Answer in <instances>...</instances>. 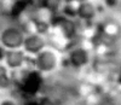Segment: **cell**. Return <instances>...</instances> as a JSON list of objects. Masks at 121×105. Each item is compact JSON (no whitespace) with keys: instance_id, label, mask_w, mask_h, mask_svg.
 I'll return each instance as SVG.
<instances>
[{"instance_id":"1","label":"cell","mask_w":121,"mask_h":105,"mask_svg":"<svg viewBox=\"0 0 121 105\" xmlns=\"http://www.w3.org/2000/svg\"><path fill=\"white\" fill-rule=\"evenodd\" d=\"M0 41L5 50H17L22 47L24 35L16 28H6L0 35Z\"/></svg>"},{"instance_id":"2","label":"cell","mask_w":121,"mask_h":105,"mask_svg":"<svg viewBox=\"0 0 121 105\" xmlns=\"http://www.w3.org/2000/svg\"><path fill=\"white\" fill-rule=\"evenodd\" d=\"M34 59V67L40 72H48L56 69L57 67V56L52 51L43 50L38 55H35Z\"/></svg>"},{"instance_id":"3","label":"cell","mask_w":121,"mask_h":105,"mask_svg":"<svg viewBox=\"0 0 121 105\" xmlns=\"http://www.w3.org/2000/svg\"><path fill=\"white\" fill-rule=\"evenodd\" d=\"M23 51L29 55H38L40 51H43L45 47V41L40 34H30L24 36L23 41Z\"/></svg>"},{"instance_id":"4","label":"cell","mask_w":121,"mask_h":105,"mask_svg":"<svg viewBox=\"0 0 121 105\" xmlns=\"http://www.w3.org/2000/svg\"><path fill=\"white\" fill-rule=\"evenodd\" d=\"M5 64L6 67L11 68V69H18L24 64L26 56H24V51L21 48L17 50H6L5 53Z\"/></svg>"},{"instance_id":"5","label":"cell","mask_w":121,"mask_h":105,"mask_svg":"<svg viewBox=\"0 0 121 105\" xmlns=\"http://www.w3.org/2000/svg\"><path fill=\"white\" fill-rule=\"evenodd\" d=\"M88 60V55L87 52L82 48H76L73 50L69 55V63L70 65H73L75 68H80L84 67Z\"/></svg>"},{"instance_id":"6","label":"cell","mask_w":121,"mask_h":105,"mask_svg":"<svg viewBox=\"0 0 121 105\" xmlns=\"http://www.w3.org/2000/svg\"><path fill=\"white\" fill-rule=\"evenodd\" d=\"M76 13L82 19H91L96 13V8L92 4L85 1V3H81L79 5V7L76 8Z\"/></svg>"},{"instance_id":"7","label":"cell","mask_w":121,"mask_h":105,"mask_svg":"<svg viewBox=\"0 0 121 105\" xmlns=\"http://www.w3.org/2000/svg\"><path fill=\"white\" fill-rule=\"evenodd\" d=\"M59 28H60V31L62 34L65 36V38H70L73 36L74 33H75V24L72 19L69 18H62L59 22Z\"/></svg>"},{"instance_id":"8","label":"cell","mask_w":121,"mask_h":105,"mask_svg":"<svg viewBox=\"0 0 121 105\" xmlns=\"http://www.w3.org/2000/svg\"><path fill=\"white\" fill-rule=\"evenodd\" d=\"M11 85V80H10L7 71L5 67H0V89H6Z\"/></svg>"},{"instance_id":"9","label":"cell","mask_w":121,"mask_h":105,"mask_svg":"<svg viewBox=\"0 0 121 105\" xmlns=\"http://www.w3.org/2000/svg\"><path fill=\"white\" fill-rule=\"evenodd\" d=\"M63 13H64V16H65L67 18H72V17L78 16L76 8H74L70 4H68V5H65V6L63 7Z\"/></svg>"},{"instance_id":"10","label":"cell","mask_w":121,"mask_h":105,"mask_svg":"<svg viewBox=\"0 0 121 105\" xmlns=\"http://www.w3.org/2000/svg\"><path fill=\"white\" fill-rule=\"evenodd\" d=\"M35 28H36L38 34H45V33H47V30H48V25H47V23L43 22V21L38 22L36 25H35Z\"/></svg>"},{"instance_id":"11","label":"cell","mask_w":121,"mask_h":105,"mask_svg":"<svg viewBox=\"0 0 121 105\" xmlns=\"http://www.w3.org/2000/svg\"><path fill=\"white\" fill-rule=\"evenodd\" d=\"M104 3L108 7H114L117 4V0H104Z\"/></svg>"},{"instance_id":"12","label":"cell","mask_w":121,"mask_h":105,"mask_svg":"<svg viewBox=\"0 0 121 105\" xmlns=\"http://www.w3.org/2000/svg\"><path fill=\"white\" fill-rule=\"evenodd\" d=\"M0 105H17L13 100H9V99H6V100H3L1 103H0Z\"/></svg>"},{"instance_id":"13","label":"cell","mask_w":121,"mask_h":105,"mask_svg":"<svg viewBox=\"0 0 121 105\" xmlns=\"http://www.w3.org/2000/svg\"><path fill=\"white\" fill-rule=\"evenodd\" d=\"M5 53H6V50H5L3 46H0V60H4Z\"/></svg>"},{"instance_id":"14","label":"cell","mask_w":121,"mask_h":105,"mask_svg":"<svg viewBox=\"0 0 121 105\" xmlns=\"http://www.w3.org/2000/svg\"><path fill=\"white\" fill-rule=\"evenodd\" d=\"M39 105H53V103H52L51 100H48V99L45 98V99H43L39 103Z\"/></svg>"},{"instance_id":"15","label":"cell","mask_w":121,"mask_h":105,"mask_svg":"<svg viewBox=\"0 0 121 105\" xmlns=\"http://www.w3.org/2000/svg\"><path fill=\"white\" fill-rule=\"evenodd\" d=\"M26 105H39V103H33V101H28Z\"/></svg>"},{"instance_id":"16","label":"cell","mask_w":121,"mask_h":105,"mask_svg":"<svg viewBox=\"0 0 121 105\" xmlns=\"http://www.w3.org/2000/svg\"><path fill=\"white\" fill-rule=\"evenodd\" d=\"M119 83H120V85H121V76H120V79H119Z\"/></svg>"}]
</instances>
